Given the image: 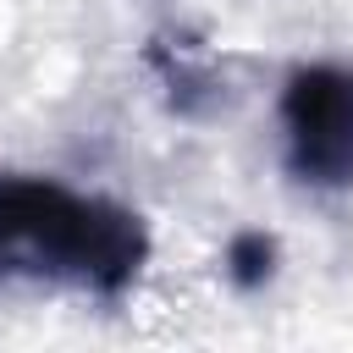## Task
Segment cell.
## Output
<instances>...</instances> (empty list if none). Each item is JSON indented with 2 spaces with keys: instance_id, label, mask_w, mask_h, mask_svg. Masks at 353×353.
I'll list each match as a JSON object with an SVG mask.
<instances>
[{
  "instance_id": "cell-2",
  "label": "cell",
  "mask_w": 353,
  "mask_h": 353,
  "mask_svg": "<svg viewBox=\"0 0 353 353\" xmlns=\"http://www.w3.org/2000/svg\"><path fill=\"white\" fill-rule=\"evenodd\" d=\"M281 154L292 182L320 193L353 188V66L309 61L281 83Z\"/></svg>"
},
{
  "instance_id": "cell-3",
  "label": "cell",
  "mask_w": 353,
  "mask_h": 353,
  "mask_svg": "<svg viewBox=\"0 0 353 353\" xmlns=\"http://www.w3.org/2000/svg\"><path fill=\"white\" fill-rule=\"evenodd\" d=\"M226 276H232V287H243V292L265 287V281L276 276V237H265V232H237V237L226 243Z\"/></svg>"
},
{
  "instance_id": "cell-1",
  "label": "cell",
  "mask_w": 353,
  "mask_h": 353,
  "mask_svg": "<svg viewBox=\"0 0 353 353\" xmlns=\"http://www.w3.org/2000/svg\"><path fill=\"white\" fill-rule=\"evenodd\" d=\"M149 265V226L138 210L77 193L55 176L0 171V281L77 287L121 298Z\"/></svg>"
}]
</instances>
